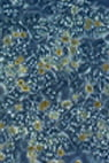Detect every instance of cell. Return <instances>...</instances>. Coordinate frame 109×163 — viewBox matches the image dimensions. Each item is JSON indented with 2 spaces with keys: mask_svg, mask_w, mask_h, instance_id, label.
I'll use <instances>...</instances> for the list:
<instances>
[{
  "mask_svg": "<svg viewBox=\"0 0 109 163\" xmlns=\"http://www.w3.org/2000/svg\"><path fill=\"white\" fill-rule=\"evenodd\" d=\"M26 56L24 54H17L14 60H13V64L16 66L17 68L20 67V66H23V64H26Z\"/></svg>",
  "mask_w": 109,
  "mask_h": 163,
  "instance_id": "obj_7",
  "label": "cell"
},
{
  "mask_svg": "<svg viewBox=\"0 0 109 163\" xmlns=\"http://www.w3.org/2000/svg\"><path fill=\"white\" fill-rule=\"evenodd\" d=\"M64 47H59V46H55V47L52 48V51H51V54H52L53 56H55V58L60 59L64 56Z\"/></svg>",
  "mask_w": 109,
  "mask_h": 163,
  "instance_id": "obj_12",
  "label": "cell"
},
{
  "mask_svg": "<svg viewBox=\"0 0 109 163\" xmlns=\"http://www.w3.org/2000/svg\"><path fill=\"white\" fill-rule=\"evenodd\" d=\"M28 82H26V78H16V87L17 89H20V87H22L24 84H26Z\"/></svg>",
  "mask_w": 109,
  "mask_h": 163,
  "instance_id": "obj_21",
  "label": "cell"
},
{
  "mask_svg": "<svg viewBox=\"0 0 109 163\" xmlns=\"http://www.w3.org/2000/svg\"><path fill=\"white\" fill-rule=\"evenodd\" d=\"M47 118L52 122H59L62 118V116L57 111V109H51L47 111Z\"/></svg>",
  "mask_w": 109,
  "mask_h": 163,
  "instance_id": "obj_4",
  "label": "cell"
},
{
  "mask_svg": "<svg viewBox=\"0 0 109 163\" xmlns=\"http://www.w3.org/2000/svg\"><path fill=\"white\" fill-rule=\"evenodd\" d=\"M13 45H14V39H13L11 33H6L4 37H1V46L12 47Z\"/></svg>",
  "mask_w": 109,
  "mask_h": 163,
  "instance_id": "obj_5",
  "label": "cell"
},
{
  "mask_svg": "<svg viewBox=\"0 0 109 163\" xmlns=\"http://www.w3.org/2000/svg\"><path fill=\"white\" fill-rule=\"evenodd\" d=\"M44 66H45L44 61H43L42 59H38V60H37V63H36L37 68H44Z\"/></svg>",
  "mask_w": 109,
  "mask_h": 163,
  "instance_id": "obj_24",
  "label": "cell"
},
{
  "mask_svg": "<svg viewBox=\"0 0 109 163\" xmlns=\"http://www.w3.org/2000/svg\"><path fill=\"white\" fill-rule=\"evenodd\" d=\"M108 115H109V108H108Z\"/></svg>",
  "mask_w": 109,
  "mask_h": 163,
  "instance_id": "obj_27",
  "label": "cell"
},
{
  "mask_svg": "<svg viewBox=\"0 0 109 163\" xmlns=\"http://www.w3.org/2000/svg\"><path fill=\"white\" fill-rule=\"evenodd\" d=\"M19 131H20V126L14 124V123H9V125L7 126V129H6L7 134H8V136H12V137L17 136V134H19Z\"/></svg>",
  "mask_w": 109,
  "mask_h": 163,
  "instance_id": "obj_6",
  "label": "cell"
},
{
  "mask_svg": "<svg viewBox=\"0 0 109 163\" xmlns=\"http://www.w3.org/2000/svg\"><path fill=\"white\" fill-rule=\"evenodd\" d=\"M83 92L85 98H88L94 93V85H92L91 83H84L83 86Z\"/></svg>",
  "mask_w": 109,
  "mask_h": 163,
  "instance_id": "obj_9",
  "label": "cell"
},
{
  "mask_svg": "<svg viewBox=\"0 0 109 163\" xmlns=\"http://www.w3.org/2000/svg\"><path fill=\"white\" fill-rule=\"evenodd\" d=\"M68 126H69V122L66 121V120H63V118H61L60 121L57 122V127H59L60 130H66Z\"/></svg>",
  "mask_w": 109,
  "mask_h": 163,
  "instance_id": "obj_20",
  "label": "cell"
},
{
  "mask_svg": "<svg viewBox=\"0 0 109 163\" xmlns=\"http://www.w3.org/2000/svg\"><path fill=\"white\" fill-rule=\"evenodd\" d=\"M104 107H106V104L101 99H98V100L92 101V105L88 109H91V110H101Z\"/></svg>",
  "mask_w": 109,
  "mask_h": 163,
  "instance_id": "obj_8",
  "label": "cell"
},
{
  "mask_svg": "<svg viewBox=\"0 0 109 163\" xmlns=\"http://www.w3.org/2000/svg\"><path fill=\"white\" fill-rule=\"evenodd\" d=\"M99 69L102 71V74L104 75H109V60L108 61H104V62H101Z\"/></svg>",
  "mask_w": 109,
  "mask_h": 163,
  "instance_id": "obj_19",
  "label": "cell"
},
{
  "mask_svg": "<svg viewBox=\"0 0 109 163\" xmlns=\"http://www.w3.org/2000/svg\"><path fill=\"white\" fill-rule=\"evenodd\" d=\"M83 28L84 30H85V32H86V37H90L88 35L92 33L94 30V21L91 17H84Z\"/></svg>",
  "mask_w": 109,
  "mask_h": 163,
  "instance_id": "obj_2",
  "label": "cell"
},
{
  "mask_svg": "<svg viewBox=\"0 0 109 163\" xmlns=\"http://www.w3.org/2000/svg\"><path fill=\"white\" fill-rule=\"evenodd\" d=\"M52 100L48 99V98H44L43 100H40L39 102H36V107H37V110L39 113H47L52 108Z\"/></svg>",
  "mask_w": 109,
  "mask_h": 163,
  "instance_id": "obj_1",
  "label": "cell"
},
{
  "mask_svg": "<svg viewBox=\"0 0 109 163\" xmlns=\"http://www.w3.org/2000/svg\"><path fill=\"white\" fill-rule=\"evenodd\" d=\"M14 110L16 113H22V111H26V106H24V102H21V101H16V104L13 106Z\"/></svg>",
  "mask_w": 109,
  "mask_h": 163,
  "instance_id": "obj_16",
  "label": "cell"
},
{
  "mask_svg": "<svg viewBox=\"0 0 109 163\" xmlns=\"http://www.w3.org/2000/svg\"><path fill=\"white\" fill-rule=\"evenodd\" d=\"M102 93L109 97V84H104V86L102 87Z\"/></svg>",
  "mask_w": 109,
  "mask_h": 163,
  "instance_id": "obj_23",
  "label": "cell"
},
{
  "mask_svg": "<svg viewBox=\"0 0 109 163\" xmlns=\"http://www.w3.org/2000/svg\"><path fill=\"white\" fill-rule=\"evenodd\" d=\"M32 126H33V129H35L36 131L42 132V131H44V129H45L46 124H45V122L43 121V120L38 118V120H36V121L32 123Z\"/></svg>",
  "mask_w": 109,
  "mask_h": 163,
  "instance_id": "obj_11",
  "label": "cell"
},
{
  "mask_svg": "<svg viewBox=\"0 0 109 163\" xmlns=\"http://www.w3.org/2000/svg\"><path fill=\"white\" fill-rule=\"evenodd\" d=\"M46 73L47 71L44 68H37V75H38V76H45Z\"/></svg>",
  "mask_w": 109,
  "mask_h": 163,
  "instance_id": "obj_22",
  "label": "cell"
},
{
  "mask_svg": "<svg viewBox=\"0 0 109 163\" xmlns=\"http://www.w3.org/2000/svg\"><path fill=\"white\" fill-rule=\"evenodd\" d=\"M75 104H73V101L69 98V99H64V100L61 101V104H60V107H62L64 109H67V110H70L71 108H73Z\"/></svg>",
  "mask_w": 109,
  "mask_h": 163,
  "instance_id": "obj_13",
  "label": "cell"
},
{
  "mask_svg": "<svg viewBox=\"0 0 109 163\" xmlns=\"http://www.w3.org/2000/svg\"><path fill=\"white\" fill-rule=\"evenodd\" d=\"M71 60H73V58L70 55H64L62 58H60V63L63 66V68H66L69 66V63L71 62Z\"/></svg>",
  "mask_w": 109,
  "mask_h": 163,
  "instance_id": "obj_18",
  "label": "cell"
},
{
  "mask_svg": "<svg viewBox=\"0 0 109 163\" xmlns=\"http://www.w3.org/2000/svg\"><path fill=\"white\" fill-rule=\"evenodd\" d=\"M29 76H30V68L26 64L20 66L17 69V77L16 78H26Z\"/></svg>",
  "mask_w": 109,
  "mask_h": 163,
  "instance_id": "obj_3",
  "label": "cell"
},
{
  "mask_svg": "<svg viewBox=\"0 0 109 163\" xmlns=\"http://www.w3.org/2000/svg\"><path fill=\"white\" fill-rule=\"evenodd\" d=\"M63 146V148L66 149V152H67L68 155H71L73 153L76 152V147H75V144L73 141H69V142H62L61 144Z\"/></svg>",
  "mask_w": 109,
  "mask_h": 163,
  "instance_id": "obj_10",
  "label": "cell"
},
{
  "mask_svg": "<svg viewBox=\"0 0 109 163\" xmlns=\"http://www.w3.org/2000/svg\"><path fill=\"white\" fill-rule=\"evenodd\" d=\"M68 55H70L71 58H77L79 55V48L75 46H68Z\"/></svg>",
  "mask_w": 109,
  "mask_h": 163,
  "instance_id": "obj_15",
  "label": "cell"
},
{
  "mask_svg": "<svg viewBox=\"0 0 109 163\" xmlns=\"http://www.w3.org/2000/svg\"><path fill=\"white\" fill-rule=\"evenodd\" d=\"M84 42V38L80 37H73L71 42H70V46H75V47H79Z\"/></svg>",
  "mask_w": 109,
  "mask_h": 163,
  "instance_id": "obj_17",
  "label": "cell"
},
{
  "mask_svg": "<svg viewBox=\"0 0 109 163\" xmlns=\"http://www.w3.org/2000/svg\"><path fill=\"white\" fill-rule=\"evenodd\" d=\"M106 54H107V56H108V59H109V48H108V51H107V53H106Z\"/></svg>",
  "mask_w": 109,
  "mask_h": 163,
  "instance_id": "obj_26",
  "label": "cell"
},
{
  "mask_svg": "<svg viewBox=\"0 0 109 163\" xmlns=\"http://www.w3.org/2000/svg\"><path fill=\"white\" fill-rule=\"evenodd\" d=\"M71 162H73V163H82V162H83V160H82L80 158H73Z\"/></svg>",
  "mask_w": 109,
  "mask_h": 163,
  "instance_id": "obj_25",
  "label": "cell"
},
{
  "mask_svg": "<svg viewBox=\"0 0 109 163\" xmlns=\"http://www.w3.org/2000/svg\"><path fill=\"white\" fill-rule=\"evenodd\" d=\"M67 155H68L67 152H66V149L63 148L62 145H59L56 148V151H55V156L60 158H64V156H67Z\"/></svg>",
  "mask_w": 109,
  "mask_h": 163,
  "instance_id": "obj_14",
  "label": "cell"
}]
</instances>
